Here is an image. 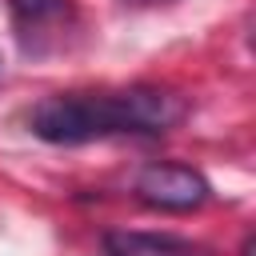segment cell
Masks as SVG:
<instances>
[{"mask_svg": "<svg viewBox=\"0 0 256 256\" xmlns=\"http://www.w3.org/2000/svg\"><path fill=\"white\" fill-rule=\"evenodd\" d=\"M184 120V104L164 88L60 92L32 108V132L48 144H88L108 136H160Z\"/></svg>", "mask_w": 256, "mask_h": 256, "instance_id": "1", "label": "cell"}, {"mask_svg": "<svg viewBox=\"0 0 256 256\" xmlns=\"http://www.w3.org/2000/svg\"><path fill=\"white\" fill-rule=\"evenodd\" d=\"M136 196L160 212H192L212 196V184L192 164H148L136 176Z\"/></svg>", "mask_w": 256, "mask_h": 256, "instance_id": "2", "label": "cell"}, {"mask_svg": "<svg viewBox=\"0 0 256 256\" xmlns=\"http://www.w3.org/2000/svg\"><path fill=\"white\" fill-rule=\"evenodd\" d=\"M8 16L28 56H44L56 44H64V36L76 24L72 0H8Z\"/></svg>", "mask_w": 256, "mask_h": 256, "instance_id": "3", "label": "cell"}, {"mask_svg": "<svg viewBox=\"0 0 256 256\" xmlns=\"http://www.w3.org/2000/svg\"><path fill=\"white\" fill-rule=\"evenodd\" d=\"M104 256H200V248L176 236H156V232H108Z\"/></svg>", "mask_w": 256, "mask_h": 256, "instance_id": "4", "label": "cell"}, {"mask_svg": "<svg viewBox=\"0 0 256 256\" xmlns=\"http://www.w3.org/2000/svg\"><path fill=\"white\" fill-rule=\"evenodd\" d=\"M124 4H136V8H156V4H172V0H124Z\"/></svg>", "mask_w": 256, "mask_h": 256, "instance_id": "5", "label": "cell"}]
</instances>
